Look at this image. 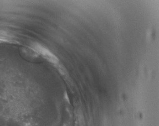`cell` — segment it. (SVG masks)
Returning <instances> with one entry per match:
<instances>
[{
    "instance_id": "cell-1",
    "label": "cell",
    "mask_w": 159,
    "mask_h": 126,
    "mask_svg": "<svg viewBox=\"0 0 159 126\" xmlns=\"http://www.w3.org/2000/svg\"><path fill=\"white\" fill-rule=\"evenodd\" d=\"M30 48L38 55L41 57L49 63L57 65L60 62L57 57L41 44L36 42L32 43L30 45Z\"/></svg>"
}]
</instances>
